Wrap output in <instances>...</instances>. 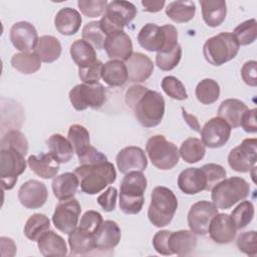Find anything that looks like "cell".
Here are the masks:
<instances>
[{
    "mask_svg": "<svg viewBox=\"0 0 257 257\" xmlns=\"http://www.w3.org/2000/svg\"><path fill=\"white\" fill-rule=\"evenodd\" d=\"M124 100L144 127H155L161 123L165 114V99L160 92L135 84L125 91Z\"/></svg>",
    "mask_w": 257,
    "mask_h": 257,
    "instance_id": "cell-1",
    "label": "cell"
},
{
    "mask_svg": "<svg viewBox=\"0 0 257 257\" xmlns=\"http://www.w3.org/2000/svg\"><path fill=\"white\" fill-rule=\"evenodd\" d=\"M74 174L78 177L81 191L87 195L99 193L116 179L115 169L108 161L91 165H80L75 168Z\"/></svg>",
    "mask_w": 257,
    "mask_h": 257,
    "instance_id": "cell-2",
    "label": "cell"
},
{
    "mask_svg": "<svg viewBox=\"0 0 257 257\" xmlns=\"http://www.w3.org/2000/svg\"><path fill=\"white\" fill-rule=\"evenodd\" d=\"M147 178L143 172L132 171L124 174L119 186V209L127 215L139 214L144 206Z\"/></svg>",
    "mask_w": 257,
    "mask_h": 257,
    "instance_id": "cell-3",
    "label": "cell"
},
{
    "mask_svg": "<svg viewBox=\"0 0 257 257\" xmlns=\"http://www.w3.org/2000/svg\"><path fill=\"white\" fill-rule=\"evenodd\" d=\"M138 42L151 52H169L179 44L178 30L172 24L158 26L154 23H147L138 34Z\"/></svg>",
    "mask_w": 257,
    "mask_h": 257,
    "instance_id": "cell-4",
    "label": "cell"
},
{
    "mask_svg": "<svg viewBox=\"0 0 257 257\" xmlns=\"http://www.w3.org/2000/svg\"><path fill=\"white\" fill-rule=\"evenodd\" d=\"M177 208L178 199L171 189L164 186H158L153 189L148 217L154 226L161 228L169 225L175 216Z\"/></svg>",
    "mask_w": 257,
    "mask_h": 257,
    "instance_id": "cell-5",
    "label": "cell"
},
{
    "mask_svg": "<svg viewBox=\"0 0 257 257\" xmlns=\"http://www.w3.org/2000/svg\"><path fill=\"white\" fill-rule=\"evenodd\" d=\"M211 191L212 203L218 209L225 210L246 199L250 193V185L241 177H231L219 182Z\"/></svg>",
    "mask_w": 257,
    "mask_h": 257,
    "instance_id": "cell-6",
    "label": "cell"
},
{
    "mask_svg": "<svg viewBox=\"0 0 257 257\" xmlns=\"http://www.w3.org/2000/svg\"><path fill=\"white\" fill-rule=\"evenodd\" d=\"M239 47L233 33L221 32L207 39L203 46V54L210 64L220 66L235 58Z\"/></svg>",
    "mask_w": 257,
    "mask_h": 257,
    "instance_id": "cell-7",
    "label": "cell"
},
{
    "mask_svg": "<svg viewBox=\"0 0 257 257\" xmlns=\"http://www.w3.org/2000/svg\"><path fill=\"white\" fill-rule=\"evenodd\" d=\"M136 6L128 1L114 0L107 4L104 15L99 20L100 28L105 35L122 31L137 16Z\"/></svg>",
    "mask_w": 257,
    "mask_h": 257,
    "instance_id": "cell-8",
    "label": "cell"
},
{
    "mask_svg": "<svg viewBox=\"0 0 257 257\" xmlns=\"http://www.w3.org/2000/svg\"><path fill=\"white\" fill-rule=\"evenodd\" d=\"M146 151L152 164L160 170H171L179 163V149L162 135L151 137L147 142Z\"/></svg>",
    "mask_w": 257,
    "mask_h": 257,
    "instance_id": "cell-9",
    "label": "cell"
},
{
    "mask_svg": "<svg viewBox=\"0 0 257 257\" xmlns=\"http://www.w3.org/2000/svg\"><path fill=\"white\" fill-rule=\"evenodd\" d=\"M25 156L14 148L0 149V177L3 190L14 188L18 176L26 169Z\"/></svg>",
    "mask_w": 257,
    "mask_h": 257,
    "instance_id": "cell-10",
    "label": "cell"
},
{
    "mask_svg": "<svg viewBox=\"0 0 257 257\" xmlns=\"http://www.w3.org/2000/svg\"><path fill=\"white\" fill-rule=\"evenodd\" d=\"M69 100L76 110L100 108L106 100V91L99 82L94 84H76L69 91Z\"/></svg>",
    "mask_w": 257,
    "mask_h": 257,
    "instance_id": "cell-11",
    "label": "cell"
},
{
    "mask_svg": "<svg viewBox=\"0 0 257 257\" xmlns=\"http://www.w3.org/2000/svg\"><path fill=\"white\" fill-rule=\"evenodd\" d=\"M80 212V204L74 197L60 201L52 216L54 227L64 234H69L77 227Z\"/></svg>",
    "mask_w": 257,
    "mask_h": 257,
    "instance_id": "cell-12",
    "label": "cell"
},
{
    "mask_svg": "<svg viewBox=\"0 0 257 257\" xmlns=\"http://www.w3.org/2000/svg\"><path fill=\"white\" fill-rule=\"evenodd\" d=\"M257 161V140L245 139L236 148L232 149L228 155L230 168L238 173L250 172Z\"/></svg>",
    "mask_w": 257,
    "mask_h": 257,
    "instance_id": "cell-13",
    "label": "cell"
},
{
    "mask_svg": "<svg viewBox=\"0 0 257 257\" xmlns=\"http://www.w3.org/2000/svg\"><path fill=\"white\" fill-rule=\"evenodd\" d=\"M218 214V208L209 201H199L192 205L188 213V225L196 235L208 234L211 220Z\"/></svg>",
    "mask_w": 257,
    "mask_h": 257,
    "instance_id": "cell-14",
    "label": "cell"
},
{
    "mask_svg": "<svg viewBox=\"0 0 257 257\" xmlns=\"http://www.w3.org/2000/svg\"><path fill=\"white\" fill-rule=\"evenodd\" d=\"M232 127L229 123L219 116L212 117L203 126L201 133V141L210 149H218L223 147L230 139Z\"/></svg>",
    "mask_w": 257,
    "mask_h": 257,
    "instance_id": "cell-15",
    "label": "cell"
},
{
    "mask_svg": "<svg viewBox=\"0 0 257 257\" xmlns=\"http://www.w3.org/2000/svg\"><path fill=\"white\" fill-rule=\"evenodd\" d=\"M37 30L28 21H19L10 29V40L13 46L21 52H32L38 42Z\"/></svg>",
    "mask_w": 257,
    "mask_h": 257,
    "instance_id": "cell-16",
    "label": "cell"
},
{
    "mask_svg": "<svg viewBox=\"0 0 257 257\" xmlns=\"http://www.w3.org/2000/svg\"><path fill=\"white\" fill-rule=\"evenodd\" d=\"M103 48L110 60L126 61L134 53L132 39L123 30L107 34Z\"/></svg>",
    "mask_w": 257,
    "mask_h": 257,
    "instance_id": "cell-17",
    "label": "cell"
},
{
    "mask_svg": "<svg viewBox=\"0 0 257 257\" xmlns=\"http://www.w3.org/2000/svg\"><path fill=\"white\" fill-rule=\"evenodd\" d=\"M48 192L46 186L37 180L25 182L18 190V200L27 209L41 208L47 201Z\"/></svg>",
    "mask_w": 257,
    "mask_h": 257,
    "instance_id": "cell-18",
    "label": "cell"
},
{
    "mask_svg": "<svg viewBox=\"0 0 257 257\" xmlns=\"http://www.w3.org/2000/svg\"><path fill=\"white\" fill-rule=\"evenodd\" d=\"M116 166L121 174L132 171L144 172L148 167V160L143 149L135 146L125 147L116 155Z\"/></svg>",
    "mask_w": 257,
    "mask_h": 257,
    "instance_id": "cell-19",
    "label": "cell"
},
{
    "mask_svg": "<svg viewBox=\"0 0 257 257\" xmlns=\"http://www.w3.org/2000/svg\"><path fill=\"white\" fill-rule=\"evenodd\" d=\"M237 228L228 214H217L211 220L208 233L210 238L218 244H229L236 237Z\"/></svg>",
    "mask_w": 257,
    "mask_h": 257,
    "instance_id": "cell-20",
    "label": "cell"
},
{
    "mask_svg": "<svg viewBox=\"0 0 257 257\" xmlns=\"http://www.w3.org/2000/svg\"><path fill=\"white\" fill-rule=\"evenodd\" d=\"M125 66L128 81L136 83L146 81L152 75L155 67L152 59L141 52H134L125 61Z\"/></svg>",
    "mask_w": 257,
    "mask_h": 257,
    "instance_id": "cell-21",
    "label": "cell"
},
{
    "mask_svg": "<svg viewBox=\"0 0 257 257\" xmlns=\"http://www.w3.org/2000/svg\"><path fill=\"white\" fill-rule=\"evenodd\" d=\"M197 241L196 234L191 230L171 231L168 236V248L172 255L187 256L196 249Z\"/></svg>",
    "mask_w": 257,
    "mask_h": 257,
    "instance_id": "cell-22",
    "label": "cell"
},
{
    "mask_svg": "<svg viewBox=\"0 0 257 257\" xmlns=\"http://www.w3.org/2000/svg\"><path fill=\"white\" fill-rule=\"evenodd\" d=\"M121 238L120 228L116 222L105 220L94 233L95 248L98 250H111L119 243Z\"/></svg>",
    "mask_w": 257,
    "mask_h": 257,
    "instance_id": "cell-23",
    "label": "cell"
},
{
    "mask_svg": "<svg viewBox=\"0 0 257 257\" xmlns=\"http://www.w3.org/2000/svg\"><path fill=\"white\" fill-rule=\"evenodd\" d=\"M180 190L187 195H195L207 187L206 177L201 168H187L178 177Z\"/></svg>",
    "mask_w": 257,
    "mask_h": 257,
    "instance_id": "cell-24",
    "label": "cell"
},
{
    "mask_svg": "<svg viewBox=\"0 0 257 257\" xmlns=\"http://www.w3.org/2000/svg\"><path fill=\"white\" fill-rule=\"evenodd\" d=\"M27 163L31 171L42 179H52L59 171V163L52 157L50 153L31 155L29 156Z\"/></svg>",
    "mask_w": 257,
    "mask_h": 257,
    "instance_id": "cell-25",
    "label": "cell"
},
{
    "mask_svg": "<svg viewBox=\"0 0 257 257\" xmlns=\"http://www.w3.org/2000/svg\"><path fill=\"white\" fill-rule=\"evenodd\" d=\"M82 18L80 13L70 7L60 9L54 18V25L56 30L66 36L75 34L81 25Z\"/></svg>",
    "mask_w": 257,
    "mask_h": 257,
    "instance_id": "cell-26",
    "label": "cell"
},
{
    "mask_svg": "<svg viewBox=\"0 0 257 257\" xmlns=\"http://www.w3.org/2000/svg\"><path fill=\"white\" fill-rule=\"evenodd\" d=\"M247 105L237 98H228L221 102L218 108V116L226 120L233 128L239 127L244 113L247 111Z\"/></svg>",
    "mask_w": 257,
    "mask_h": 257,
    "instance_id": "cell-27",
    "label": "cell"
},
{
    "mask_svg": "<svg viewBox=\"0 0 257 257\" xmlns=\"http://www.w3.org/2000/svg\"><path fill=\"white\" fill-rule=\"evenodd\" d=\"M39 252L46 257L49 256H65L67 254V246L64 239L52 230L44 232L37 240Z\"/></svg>",
    "mask_w": 257,
    "mask_h": 257,
    "instance_id": "cell-28",
    "label": "cell"
},
{
    "mask_svg": "<svg viewBox=\"0 0 257 257\" xmlns=\"http://www.w3.org/2000/svg\"><path fill=\"white\" fill-rule=\"evenodd\" d=\"M79 186L78 177L74 173H63L56 176L52 180V192L59 201L72 198Z\"/></svg>",
    "mask_w": 257,
    "mask_h": 257,
    "instance_id": "cell-29",
    "label": "cell"
},
{
    "mask_svg": "<svg viewBox=\"0 0 257 257\" xmlns=\"http://www.w3.org/2000/svg\"><path fill=\"white\" fill-rule=\"evenodd\" d=\"M202 16L205 23L210 27H217L223 23L227 14L226 1L224 0H201Z\"/></svg>",
    "mask_w": 257,
    "mask_h": 257,
    "instance_id": "cell-30",
    "label": "cell"
},
{
    "mask_svg": "<svg viewBox=\"0 0 257 257\" xmlns=\"http://www.w3.org/2000/svg\"><path fill=\"white\" fill-rule=\"evenodd\" d=\"M68 244L71 255H86L95 248L94 235L76 227L68 234Z\"/></svg>",
    "mask_w": 257,
    "mask_h": 257,
    "instance_id": "cell-31",
    "label": "cell"
},
{
    "mask_svg": "<svg viewBox=\"0 0 257 257\" xmlns=\"http://www.w3.org/2000/svg\"><path fill=\"white\" fill-rule=\"evenodd\" d=\"M101 78L109 86H121L127 80V69L125 63L120 60H109L101 69Z\"/></svg>",
    "mask_w": 257,
    "mask_h": 257,
    "instance_id": "cell-32",
    "label": "cell"
},
{
    "mask_svg": "<svg viewBox=\"0 0 257 257\" xmlns=\"http://www.w3.org/2000/svg\"><path fill=\"white\" fill-rule=\"evenodd\" d=\"M61 50V44L56 37L52 35H43L39 37L34 52L41 61L51 63L59 58Z\"/></svg>",
    "mask_w": 257,
    "mask_h": 257,
    "instance_id": "cell-33",
    "label": "cell"
},
{
    "mask_svg": "<svg viewBox=\"0 0 257 257\" xmlns=\"http://www.w3.org/2000/svg\"><path fill=\"white\" fill-rule=\"evenodd\" d=\"M46 145L49 153L59 164L68 163L72 159L73 148L68 139H65L63 136L59 134L50 136L46 141Z\"/></svg>",
    "mask_w": 257,
    "mask_h": 257,
    "instance_id": "cell-34",
    "label": "cell"
},
{
    "mask_svg": "<svg viewBox=\"0 0 257 257\" xmlns=\"http://www.w3.org/2000/svg\"><path fill=\"white\" fill-rule=\"evenodd\" d=\"M70 55L78 68L88 66L97 60L93 46L83 39H77L71 44Z\"/></svg>",
    "mask_w": 257,
    "mask_h": 257,
    "instance_id": "cell-35",
    "label": "cell"
},
{
    "mask_svg": "<svg viewBox=\"0 0 257 257\" xmlns=\"http://www.w3.org/2000/svg\"><path fill=\"white\" fill-rule=\"evenodd\" d=\"M196 13L193 1H173L166 7V15L176 23H186L192 20Z\"/></svg>",
    "mask_w": 257,
    "mask_h": 257,
    "instance_id": "cell-36",
    "label": "cell"
},
{
    "mask_svg": "<svg viewBox=\"0 0 257 257\" xmlns=\"http://www.w3.org/2000/svg\"><path fill=\"white\" fill-rule=\"evenodd\" d=\"M67 139L70 142L77 158L84 155L90 149V140L88 131L80 124H72L68 128Z\"/></svg>",
    "mask_w": 257,
    "mask_h": 257,
    "instance_id": "cell-37",
    "label": "cell"
},
{
    "mask_svg": "<svg viewBox=\"0 0 257 257\" xmlns=\"http://www.w3.org/2000/svg\"><path fill=\"white\" fill-rule=\"evenodd\" d=\"M179 154L186 163L195 164L204 158L206 147L200 139L188 138L182 143Z\"/></svg>",
    "mask_w": 257,
    "mask_h": 257,
    "instance_id": "cell-38",
    "label": "cell"
},
{
    "mask_svg": "<svg viewBox=\"0 0 257 257\" xmlns=\"http://www.w3.org/2000/svg\"><path fill=\"white\" fill-rule=\"evenodd\" d=\"M11 65L23 74H32L40 69L41 60L35 52H20L12 56Z\"/></svg>",
    "mask_w": 257,
    "mask_h": 257,
    "instance_id": "cell-39",
    "label": "cell"
},
{
    "mask_svg": "<svg viewBox=\"0 0 257 257\" xmlns=\"http://www.w3.org/2000/svg\"><path fill=\"white\" fill-rule=\"evenodd\" d=\"M50 221L48 217L41 213H35L31 215L25 223L23 232L27 239L31 241H37L40 236L49 230Z\"/></svg>",
    "mask_w": 257,
    "mask_h": 257,
    "instance_id": "cell-40",
    "label": "cell"
},
{
    "mask_svg": "<svg viewBox=\"0 0 257 257\" xmlns=\"http://www.w3.org/2000/svg\"><path fill=\"white\" fill-rule=\"evenodd\" d=\"M197 99L203 104H212L220 96V85L212 78H204L195 89Z\"/></svg>",
    "mask_w": 257,
    "mask_h": 257,
    "instance_id": "cell-41",
    "label": "cell"
},
{
    "mask_svg": "<svg viewBox=\"0 0 257 257\" xmlns=\"http://www.w3.org/2000/svg\"><path fill=\"white\" fill-rule=\"evenodd\" d=\"M233 35L237 39L239 45H249L253 43L257 37L256 19L252 18L240 23L234 29Z\"/></svg>",
    "mask_w": 257,
    "mask_h": 257,
    "instance_id": "cell-42",
    "label": "cell"
},
{
    "mask_svg": "<svg viewBox=\"0 0 257 257\" xmlns=\"http://www.w3.org/2000/svg\"><path fill=\"white\" fill-rule=\"evenodd\" d=\"M231 218L237 228L241 230L245 228L254 217V206L250 201L241 202L231 213Z\"/></svg>",
    "mask_w": 257,
    "mask_h": 257,
    "instance_id": "cell-43",
    "label": "cell"
},
{
    "mask_svg": "<svg viewBox=\"0 0 257 257\" xmlns=\"http://www.w3.org/2000/svg\"><path fill=\"white\" fill-rule=\"evenodd\" d=\"M82 39L96 49H102L106 35L100 28L99 21H91L86 23L82 28Z\"/></svg>",
    "mask_w": 257,
    "mask_h": 257,
    "instance_id": "cell-44",
    "label": "cell"
},
{
    "mask_svg": "<svg viewBox=\"0 0 257 257\" xmlns=\"http://www.w3.org/2000/svg\"><path fill=\"white\" fill-rule=\"evenodd\" d=\"M182 58V47L178 44L169 52H158L156 55V64L163 71L174 69Z\"/></svg>",
    "mask_w": 257,
    "mask_h": 257,
    "instance_id": "cell-45",
    "label": "cell"
},
{
    "mask_svg": "<svg viewBox=\"0 0 257 257\" xmlns=\"http://www.w3.org/2000/svg\"><path fill=\"white\" fill-rule=\"evenodd\" d=\"M162 88L171 98L177 100H184L188 98V93L182 81L175 76L169 75L163 78L162 80Z\"/></svg>",
    "mask_w": 257,
    "mask_h": 257,
    "instance_id": "cell-46",
    "label": "cell"
},
{
    "mask_svg": "<svg viewBox=\"0 0 257 257\" xmlns=\"http://www.w3.org/2000/svg\"><path fill=\"white\" fill-rule=\"evenodd\" d=\"M14 148L21 152L24 156L28 152V142L26 137L19 131L12 130L7 132L1 139L0 148Z\"/></svg>",
    "mask_w": 257,
    "mask_h": 257,
    "instance_id": "cell-47",
    "label": "cell"
},
{
    "mask_svg": "<svg viewBox=\"0 0 257 257\" xmlns=\"http://www.w3.org/2000/svg\"><path fill=\"white\" fill-rule=\"evenodd\" d=\"M201 169L207 181L206 191H211L219 182L226 178V170L221 165L210 163L204 165Z\"/></svg>",
    "mask_w": 257,
    "mask_h": 257,
    "instance_id": "cell-48",
    "label": "cell"
},
{
    "mask_svg": "<svg viewBox=\"0 0 257 257\" xmlns=\"http://www.w3.org/2000/svg\"><path fill=\"white\" fill-rule=\"evenodd\" d=\"M107 4L106 0H79L77 2L80 12L89 18L101 16L105 12Z\"/></svg>",
    "mask_w": 257,
    "mask_h": 257,
    "instance_id": "cell-49",
    "label": "cell"
},
{
    "mask_svg": "<svg viewBox=\"0 0 257 257\" xmlns=\"http://www.w3.org/2000/svg\"><path fill=\"white\" fill-rule=\"evenodd\" d=\"M238 249L248 256L257 255V234L256 231L241 233L237 238Z\"/></svg>",
    "mask_w": 257,
    "mask_h": 257,
    "instance_id": "cell-50",
    "label": "cell"
},
{
    "mask_svg": "<svg viewBox=\"0 0 257 257\" xmlns=\"http://www.w3.org/2000/svg\"><path fill=\"white\" fill-rule=\"evenodd\" d=\"M103 63L100 60H96L94 63L78 68V76L83 83L94 84L97 83L101 77V69Z\"/></svg>",
    "mask_w": 257,
    "mask_h": 257,
    "instance_id": "cell-51",
    "label": "cell"
},
{
    "mask_svg": "<svg viewBox=\"0 0 257 257\" xmlns=\"http://www.w3.org/2000/svg\"><path fill=\"white\" fill-rule=\"evenodd\" d=\"M102 222L103 220L100 213L93 210H89L86 211L80 218L78 227L84 230L85 232L94 235V233L97 231Z\"/></svg>",
    "mask_w": 257,
    "mask_h": 257,
    "instance_id": "cell-52",
    "label": "cell"
},
{
    "mask_svg": "<svg viewBox=\"0 0 257 257\" xmlns=\"http://www.w3.org/2000/svg\"><path fill=\"white\" fill-rule=\"evenodd\" d=\"M116 198L117 190L114 187H109L97 197V203L105 212H111L115 209Z\"/></svg>",
    "mask_w": 257,
    "mask_h": 257,
    "instance_id": "cell-53",
    "label": "cell"
},
{
    "mask_svg": "<svg viewBox=\"0 0 257 257\" xmlns=\"http://www.w3.org/2000/svg\"><path fill=\"white\" fill-rule=\"evenodd\" d=\"M257 62L255 60H249L245 62L241 68V76L247 85L255 87L257 85Z\"/></svg>",
    "mask_w": 257,
    "mask_h": 257,
    "instance_id": "cell-54",
    "label": "cell"
},
{
    "mask_svg": "<svg viewBox=\"0 0 257 257\" xmlns=\"http://www.w3.org/2000/svg\"><path fill=\"white\" fill-rule=\"evenodd\" d=\"M170 232L171 231H169V230L159 231L155 234V236L153 238V246H154L155 250L161 255H165V256L172 255L168 248V236H169Z\"/></svg>",
    "mask_w": 257,
    "mask_h": 257,
    "instance_id": "cell-55",
    "label": "cell"
},
{
    "mask_svg": "<svg viewBox=\"0 0 257 257\" xmlns=\"http://www.w3.org/2000/svg\"><path fill=\"white\" fill-rule=\"evenodd\" d=\"M107 158L104 154L97 151L94 147H90V149L81 157L78 158V162L80 165H91L106 162Z\"/></svg>",
    "mask_w": 257,
    "mask_h": 257,
    "instance_id": "cell-56",
    "label": "cell"
},
{
    "mask_svg": "<svg viewBox=\"0 0 257 257\" xmlns=\"http://www.w3.org/2000/svg\"><path fill=\"white\" fill-rule=\"evenodd\" d=\"M246 133L255 134L257 132V124H256V108L247 109L244 113L241 125Z\"/></svg>",
    "mask_w": 257,
    "mask_h": 257,
    "instance_id": "cell-57",
    "label": "cell"
},
{
    "mask_svg": "<svg viewBox=\"0 0 257 257\" xmlns=\"http://www.w3.org/2000/svg\"><path fill=\"white\" fill-rule=\"evenodd\" d=\"M166 2L164 0H143L142 1V5L144 7V11L147 12H159L161 11L164 6H165Z\"/></svg>",
    "mask_w": 257,
    "mask_h": 257,
    "instance_id": "cell-58",
    "label": "cell"
},
{
    "mask_svg": "<svg viewBox=\"0 0 257 257\" xmlns=\"http://www.w3.org/2000/svg\"><path fill=\"white\" fill-rule=\"evenodd\" d=\"M182 111H183V116H184L186 122L192 127V130H195V131H197V132H201L197 117H196L195 115L189 114L183 107H182Z\"/></svg>",
    "mask_w": 257,
    "mask_h": 257,
    "instance_id": "cell-59",
    "label": "cell"
}]
</instances>
